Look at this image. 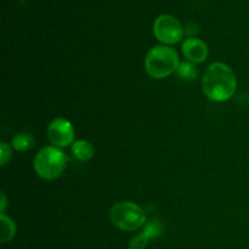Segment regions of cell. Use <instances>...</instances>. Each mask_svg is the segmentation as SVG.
<instances>
[{
  "label": "cell",
  "instance_id": "cell-1",
  "mask_svg": "<svg viewBox=\"0 0 249 249\" xmlns=\"http://www.w3.org/2000/svg\"><path fill=\"white\" fill-rule=\"evenodd\" d=\"M237 79L226 63L214 62L204 71L202 78V91L214 102H225L235 95Z\"/></svg>",
  "mask_w": 249,
  "mask_h": 249
},
{
  "label": "cell",
  "instance_id": "cell-2",
  "mask_svg": "<svg viewBox=\"0 0 249 249\" xmlns=\"http://www.w3.org/2000/svg\"><path fill=\"white\" fill-rule=\"evenodd\" d=\"M180 65L177 50L168 45L153 46L145 58V70L153 79H164L172 75Z\"/></svg>",
  "mask_w": 249,
  "mask_h": 249
},
{
  "label": "cell",
  "instance_id": "cell-3",
  "mask_svg": "<svg viewBox=\"0 0 249 249\" xmlns=\"http://www.w3.org/2000/svg\"><path fill=\"white\" fill-rule=\"evenodd\" d=\"M68 158L63 151L55 146L44 147L34 158V170L44 180H55L62 175L67 167Z\"/></svg>",
  "mask_w": 249,
  "mask_h": 249
},
{
  "label": "cell",
  "instance_id": "cell-4",
  "mask_svg": "<svg viewBox=\"0 0 249 249\" xmlns=\"http://www.w3.org/2000/svg\"><path fill=\"white\" fill-rule=\"evenodd\" d=\"M112 224L119 230L135 231L146 224V214L139 204L122 201L114 204L109 212Z\"/></svg>",
  "mask_w": 249,
  "mask_h": 249
},
{
  "label": "cell",
  "instance_id": "cell-5",
  "mask_svg": "<svg viewBox=\"0 0 249 249\" xmlns=\"http://www.w3.org/2000/svg\"><path fill=\"white\" fill-rule=\"evenodd\" d=\"M153 34L160 43L174 45L184 36V27L172 15H160L153 23Z\"/></svg>",
  "mask_w": 249,
  "mask_h": 249
},
{
  "label": "cell",
  "instance_id": "cell-6",
  "mask_svg": "<svg viewBox=\"0 0 249 249\" xmlns=\"http://www.w3.org/2000/svg\"><path fill=\"white\" fill-rule=\"evenodd\" d=\"M49 141L55 147H66L74 142V128L72 123L66 118H56L51 122L46 129Z\"/></svg>",
  "mask_w": 249,
  "mask_h": 249
},
{
  "label": "cell",
  "instance_id": "cell-7",
  "mask_svg": "<svg viewBox=\"0 0 249 249\" xmlns=\"http://www.w3.org/2000/svg\"><path fill=\"white\" fill-rule=\"evenodd\" d=\"M182 53L190 62L194 63L204 62L209 55L207 44L198 38L186 39L182 43Z\"/></svg>",
  "mask_w": 249,
  "mask_h": 249
},
{
  "label": "cell",
  "instance_id": "cell-8",
  "mask_svg": "<svg viewBox=\"0 0 249 249\" xmlns=\"http://www.w3.org/2000/svg\"><path fill=\"white\" fill-rule=\"evenodd\" d=\"M163 232V225L160 221L152 220L150 223L145 224V228L139 235L133 237L129 245V249H143L147 246L148 241L152 238L160 237Z\"/></svg>",
  "mask_w": 249,
  "mask_h": 249
},
{
  "label": "cell",
  "instance_id": "cell-9",
  "mask_svg": "<svg viewBox=\"0 0 249 249\" xmlns=\"http://www.w3.org/2000/svg\"><path fill=\"white\" fill-rule=\"evenodd\" d=\"M71 150H72V153L74 155V157L78 158L79 160H83V162H87V160H91L95 153L94 146L88 140L74 141Z\"/></svg>",
  "mask_w": 249,
  "mask_h": 249
},
{
  "label": "cell",
  "instance_id": "cell-10",
  "mask_svg": "<svg viewBox=\"0 0 249 249\" xmlns=\"http://www.w3.org/2000/svg\"><path fill=\"white\" fill-rule=\"evenodd\" d=\"M0 228H1V233H0L1 243L10 242L16 235V224L10 216L5 214L0 215Z\"/></svg>",
  "mask_w": 249,
  "mask_h": 249
},
{
  "label": "cell",
  "instance_id": "cell-11",
  "mask_svg": "<svg viewBox=\"0 0 249 249\" xmlns=\"http://www.w3.org/2000/svg\"><path fill=\"white\" fill-rule=\"evenodd\" d=\"M178 75H179L180 79L185 80V82H194L198 77V70L195 66L194 62H190V61H184V62H180L179 67L177 71Z\"/></svg>",
  "mask_w": 249,
  "mask_h": 249
},
{
  "label": "cell",
  "instance_id": "cell-12",
  "mask_svg": "<svg viewBox=\"0 0 249 249\" xmlns=\"http://www.w3.org/2000/svg\"><path fill=\"white\" fill-rule=\"evenodd\" d=\"M34 138L28 133H19L16 134L14 136L11 141L12 147L16 151H19V152H24V151H28L29 148L33 147L34 145Z\"/></svg>",
  "mask_w": 249,
  "mask_h": 249
},
{
  "label": "cell",
  "instance_id": "cell-13",
  "mask_svg": "<svg viewBox=\"0 0 249 249\" xmlns=\"http://www.w3.org/2000/svg\"><path fill=\"white\" fill-rule=\"evenodd\" d=\"M11 158V148L7 145L6 142L2 141L0 143V160H1V167H4L7 163V160H10Z\"/></svg>",
  "mask_w": 249,
  "mask_h": 249
},
{
  "label": "cell",
  "instance_id": "cell-14",
  "mask_svg": "<svg viewBox=\"0 0 249 249\" xmlns=\"http://www.w3.org/2000/svg\"><path fill=\"white\" fill-rule=\"evenodd\" d=\"M5 208H6V196H5L4 192H1V204H0V211H1V214H4Z\"/></svg>",
  "mask_w": 249,
  "mask_h": 249
}]
</instances>
